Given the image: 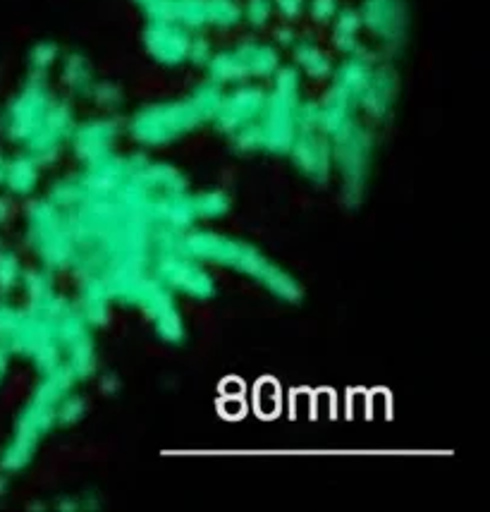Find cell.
Returning <instances> with one entry per match:
<instances>
[{"label":"cell","instance_id":"6da1fadb","mask_svg":"<svg viewBox=\"0 0 490 512\" xmlns=\"http://www.w3.org/2000/svg\"><path fill=\"white\" fill-rule=\"evenodd\" d=\"M201 118L196 103H180V106H158L139 113L134 120V134L144 142H163L175 137Z\"/></svg>","mask_w":490,"mask_h":512},{"label":"cell","instance_id":"3957f363","mask_svg":"<svg viewBox=\"0 0 490 512\" xmlns=\"http://www.w3.org/2000/svg\"><path fill=\"white\" fill-rule=\"evenodd\" d=\"M271 0H251V3L247 5V10H244V15L249 17L251 22H266L268 15H271Z\"/></svg>","mask_w":490,"mask_h":512},{"label":"cell","instance_id":"277c9868","mask_svg":"<svg viewBox=\"0 0 490 512\" xmlns=\"http://www.w3.org/2000/svg\"><path fill=\"white\" fill-rule=\"evenodd\" d=\"M278 5L287 15H294L297 10H302V0H278Z\"/></svg>","mask_w":490,"mask_h":512},{"label":"cell","instance_id":"7a4b0ae2","mask_svg":"<svg viewBox=\"0 0 490 512\" xmlns=\"http://www.w3.org/2000/svg\"><path fill=\"white\" fill-rule=\"evenodd\" d=\"M151 53L163 63H180L192 53V44H189L187 32H182L180 24L168 20H156L151 24L149 36Z\"/></svg>","mask_w":490,"mask_h":512}]
</instances>
